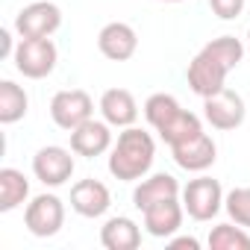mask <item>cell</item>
I'll return each mask as SVG.
<instances>
[{
	"label": "cell",
	"mask_w": 250,
	"mask_h": 250,
	"mask_svg": "<svg viewBox=\"0 0 250 250\" xmlns=\"http://www.w3.org/2000/svg\"><path fill=\"white\" fill-rule=\"evenodd\" d=\"M153 159H156L153 136L139 127H124V133L118 136L109 153V174L121 183H136L147 177V171L153 168Z\"/></svg>",
	"instance_id": "1"
},
{
	"label": "cell",
	"mask_w": 250,
	"mask_h": 250,
	"mask_svg": "<svg viewBox=\"0 0 250 250\" xmlns=\"http://www.w3.org/2000/svg\"><path fill=\"white\" fill-rule=\"evenodd\" d=\"M56 59L59 50L50 39H21L12 56L18 74H24L27 80H44L47 74H53Z\"/></svg>",
	"instance_id": "2"
},
{
	"label": "cell",
	"mask_w": 250,
	"mask_h": 250,
	"mask_svg": "<svg viewBox=\"0 0 250 250\" xmlns=\"http://www.w3.org/2000/svg\"><path fill=\"white\" fill-rule=\"evenodd\" d=\"M224 188L218 180L212 177H197L188 180V186L183 188V206L188 212V218L194 221H212L221 209H224Z\"/></svg>",
	"instance_id": "3"
},
{
	"label": "cell",
	"mask_w": 250,
	"mask_h": 250,
	"mask_svg": "<svg viewBox=\"0 0 250 250\" xmlns=\"http://www.w3.org/2000/svg\"><path fill=\"white\" fill-rule=\"evenodd\" d=\"M227 74H229V68L218 59V56H212L206 47L188 62V71H186V80H188V88L197 94V97H212V94H218L221 88H227Z\"/></svg>",
	"instance_id": "4"
},
{
	"label": "cell",
	"mask_w": 250,
	"mask_h": 250,
	"mask_svg": "<svg viewBox=\"0 0 250 250\" xmlns=\"http://www.w3.org/2000/svg\"><path fill=\"white\" fill-rule=\"evenodd\" d=\"M62 27V9L50 0H36L15 15V33L21 39H50Z\"/></svg>",
	"instance_id": "5"
},
{
	"label": "cell",
	"mask_w": 250,
	"mask_h": 250,
	"mask_svg": "<svg viewBox=\"0 0 250 250\" xmlns=\"http://www.w3.org/2000/svg\"><path fill=\"white\" fill-rule=\"evenodd\" d=\"M94 115V100L88 97V91L83 88H65L56 91L50 100V118L59 130H77L80 124H85Z\"/></svg>",
	"instance_id": "6"
},
{
	"label": "cell",
	"mask_w": 250,
	"mask_h": 250,
	"mask_svg": "<svg viewBox=\"0 0 250 250\" xmlns=\"http://www.w3.org/2000/svg\"><path fill=\"white\" fill-rule=\"evenodd\" d=\"M24 224L36 238H50L65 224V203L56 194H39L24 209Z\"/></svg>",
	"instance_id": "7"
},
{
	"label": "cell",
	"mask_w": 250,
	"mask_h": 250,
	"mask_svg": "<svg viewBox=\"0 0 250 250\" xmlns=\"http://www.w3.org/2000/svg\"><path fill=\"white\" fill-rule=\"evenodd\" d=\"M33 174H36L39 183H44L50 188L65 186L74 177V156H71V150L68 147H59V145L42 147L33 156Z\"/></svg>",
	"instance_id": "8"
},
{
	"label": "cell",
	"mask_w": 250,
	"mask_h": 250,
	"mask_svg": "<svg viewBox=\"0 0 250 250\" xmlns=\"http://www.w3.org/2000/svg\"><path fill=\"white\" fill-rule=\"evenodd\" d=\"M244 97L232 88H221L218 94L203 100V118L212 124L215 130H235L244 124Z\"/></svg>",
	"instance_id": "9"
},
{
	"label": "cell",
	"mask_w": 250,
	"mask_h": 250,
	"mask_svg": "<svg viewBox=\"0 0 250 250\" xmlns=\"http://www.w3.org/2000/svg\"><path fill=\"white\" fill-rule=\"evenodd\" d=\"M97 50L112 59V62H127L136 56L139 50V36L130 24H124V21H112L100 30L97 36Z\"/></svg>",
	"instance_id": "10"
},
{
	"label": "cell",
	"mask_w": 250,
	"mask_h": 250,
	"mask_svg": "<svg viewBox=\"0 0 250 250\" xmlns=\"http://www.w3.org/2000/svg\"><path fill=\"white\" fill-rule=\"evenodd\" d=\"M71 150L77 156H85V159H94V156H103L106 150H112L109 124L106 121H94V118L80 124L77 130H71Z\"/></svg>",
	"instance_id": "11"
},
{
	"label": "cell",
	"mask_w": 250,
	"mask_h": 250,
	"mask_svg": "<svg viewBox=\"0 0 250 250\" xmlns=\"http://www.w3.org/2000/svg\"><path fill=\"white\" fill-rule=\"evenodd\" d=\"M171 156H174V162H177L183 171L200 174V171H206V168L215 165L218 147H215V142H212L209 133H200V136H194V139H188V142L171 147Z\"/></svg>",
	"instance_id": "12"
},
{
	"label": "cell",
	"mask_w": 250,
	"mask_h": 250,
	"mask_svg": "<svg viewBox=\"0 0 250 250\" xmlns=\"http://www.w3.org/2000/svg\"><path fill=\"white\" fill-rule=\"evenodd\" d=\"M112 206V194L100 180H80L71 188V209L83 218H103Z\"/></svg>",
	"instance_id": "13"
},
{
	"label": "cell",
	"mask_w": 250,
	"mask_h": 250,
	"mask_svg": "<svg viewBox=\"0 0 250 250\" xmlns=\"http://www.w3.org/2000/svg\"><path fill=\"white\" fill-rule=\"evenodd\" d=\"M142 215H145V229H147L153 238H171V235H177L180 227H183L186 206L180 203V197H171V200H162V203L147 206Z\"/></svg>",
	"instance_id": "14"
},
{
	"label": "cell",
	"mask_w": 250,
	"mask_h": 250,
	"mask_svg": "<svg viewBox=\"0 0 250 250\" xmlns=\"http://www.w3.org/2000/svg\"><path fill=\"white\" fill-rule=\"evenodd\" d=\"M100 115L109 127L124 130L139 121V103H136L133 91H127V88H106L100 97Z\"/></svg>",
	"instance_id": "15"
},
{
	"label": "cell",
	"mask_w": 250,
	"mask_h": 250,
	"mask_svg": "<svg viewBox=\"0 0 250 250\" xmlns=\"http://www.w3.org/2000/svg\"><path fill=\"white\" fill-rule=\"evenodd\" d=\"M100 244L106 250H136L142 244V227L127 215H115L100 227Z\"/></svg>",
	"instance_id": "16"
},
{
	"label": "cell",
	"mask_w": 250,
	"mask_h": 250,
	"mask_svg": "<svg viewBox=\"0 0 250 250\" xmlns=\"http://www.w3.org/2000/svg\"><path fill=\"white\" fill-rule=\"evenodd\" d=\"M180 194H183V188H180L177 177H171V174H153V177H147V180H142L136 186L133 203H136L139 212H145L147 206L162 203V200H171V197H180Z\"/></svg>",
	"instance_id": "17"
},
{
	"label": "cell",
	"mask_w": 250,
	"mask_h": 250,
	"mask_svg": "<svg viewBox=\"0 0 250 250\" xmlns=\"http://www.w3.org/2000/svg\"><path fill=\"white\" fill-rule=\"evenodd\" d=\"M30 197V180L18 168H0V212H12Z\"/></svg>",
	"instance_id": "18"
},
{
	"label": "cell",
	"mask_w": 250,
	"mask_h": 250,
	"mask_svg": "<svg viewBox=\"0 0 250 250\" xmlns=\"http://www.w3.org/2000/svg\"><path fill=\"white\" fill-rule=\"evenodd\" d=\"M27 109H30V97L18 83H12V80L0 83V124L21 121L27 115Z\"/></svg>",
	"instance_id": "19"
},
{
	"label": "cell",
	"mask_w": 250,
	"mask_h": 250,
	"mask_svg": "<svg viewBox=\"0 0 250 250\" xmlns=\"http://www.w3.org/2000/svg\"><path fill=\"white\" fill-rule=\"evenodd\" d=\"M203 133V124H200V118L194 115V112H188V109H183L174 121H168L165 127L159 130V136H162V142L168 145V147H177V145H183V142H188V139H194V136H200Z\"/></svg>",
	"instance_id": "20"
},
{
	"label": "cell",
	"mask_w": 250,
	"mask_h": 250,
	"mask_svg": "<svg viewBox=\"0 0 250 250\" xmlns=\"http://www.w3.org/2000/svg\"><path fill=\"white\" fill-rule=\"evenodd\" d=\"M183 112V106H180V100L174 97V94H165V91H159V94H150L147 100H145V118H147V124L159 133L168 121H174L177 115Z\"/></svg>",
	"instance_id": "21"
},
{
	"label": "cell",
	"mask_w": 250,
	"mask_h": 250,
	"mask_svg": "<svg viewBox=\"0 0 250 250\" xmlns=\"http://www.w3.org/2000/svg\"><path fill=\"white\" fill-rule=\"evenodd\" d=\"M209 250H250V235L244 232V227H232V224H218L209 232Z\"/></svg>",
	"instance_id": "22"
},
{
	"label": "cell",
	"mask_w": 250,
	"mask_h": 250,
	"mask_svg": "<svg viewBox=\"0 0 250 250\" xmlns=\"http://www.w3.org/2000/svg\"><path fill=\"white\" fill-rule=\"evenodd\" d=\"M212 56H218L229 71H235L244 59V44L235 39V36H221V39H212L209 44H203Z\"/></svg>",
	"instance_id": "23"
},
{
	"label": "cell",
	"mask_w": 250,
	"mask_h": 250,
	"mask_svg": "<svg viewBox=\"0 0 250 250\" xmlns=\"http://www.w3.org/2000/svg\"><path fill=\"white\" fill-rule=\"evenodd\" d=\"M224 209H227V215H229L232 224L250 227V186L232 188V191L224 197Z\"/></svg>",
	"instance_id": "24"
},
{
	"label": "cell",
	"mask_w": 250,
	"mask_h": 250,
	"mask_svg": "<svg viewBox=\"0 0 250 250\" xmlns=\"http://www.w3.org/2000/svg\"><path fill=\"white\" fill-rule=\"evenodd\" d=\"M209 9L221 21H235L244 12V0H209Z\"/></svg>",
	"instance_id": "25"
},
{
	"label": "cell",
	"mask_w": 250,
	"mask_h": 250,
	"mask_svg": "<svg viewBox=\"0 0 250 250\" xmlns=\"http://www.w3.org/2000/svg\"><path fill=\"white\" fill-rule=\"evenodd\" d=\"M168 244H171V250H200V241L194 235H177V238L171 235Z\"/></svg>",
	"instance_id": "26"
},
{
	"label": "cell",
	"mask_w": 250,
	"mask_h": 250,
	"mask_svg": "<svg viewBox=\"0 0 250 250\" xmlns=\"http://www.w3.org/2000/svg\"><path fill=\"white\" fill-rule=\"evenodd\" d=\"M15 47L18 44H12V33L9 30H0V56H3V59L15 56Z\"/></svg>",
	"instance_id": "27"
},
{
	"label": "cell",
	"mask_w": 250,
	"mask_h": 250,
	"mask_svg": "<svg viewBox=\"0 0 250 250\" xmlns=\"http://www.w3.org/2000/svg\"><path fill=\"white\" fill-rule=\"evenodd\" d=\"M165 3H183V0H165Z\"/></svg>",
	"instance_id": "28"
},
{
	"label": "cell",
	"mask_w": 250,
	"mask_h": 250,
	"mask_svg": "<svg viewBox=\"0 0 250 250\" xmlns=\"http://www.w3.org/2000/svg\"><path fill=\"white\" fill-rule=\"evenodd\" d=\"M247 47H250V30H247Z\"/></svg>",
	"instance_id": "29"
}]
</instances>
